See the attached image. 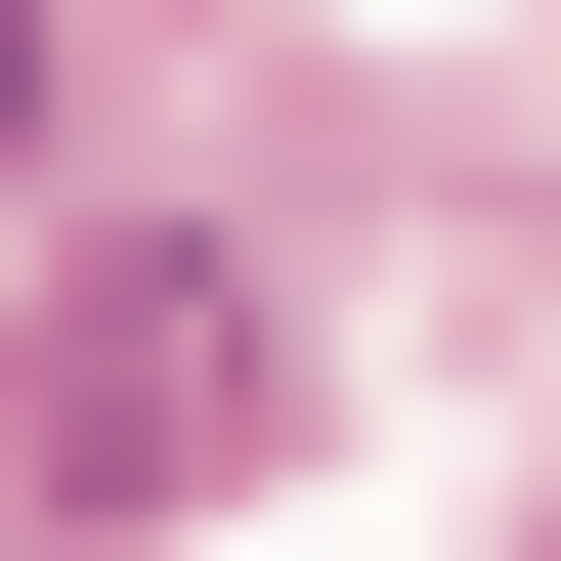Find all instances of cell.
I'll list each match as a JSON object with an SVG mask.
<instances>
[{"label": "cell", "mask_w": 561, "mask_h": 561, "mask_svg": "<svg viewBox=\"0 0 561 561\" xmlns=\"http://www.w3.org/2000/svg\"><path fill=\"white\" fill-rule=\"evenodd\" d=\"M260 389H302V346H260V260H130V302L44 346V476H87V518H173V476H260Z\"/></svg>", "instance_id": "cell-1"}, {"label": "cell", "mask_w": 561, "mask_h": 561, "mask_svg": "<svg viewBox=\"0 0 561 561\" xmlns=\"http://www.w3.org/2000/svg\"><path fill=\"white\" fill-rule=\"evenodd\" d=\"M0 173H44V0H0Z\"/></svg>", "instance_id": "cell-2"}]
</instances>
